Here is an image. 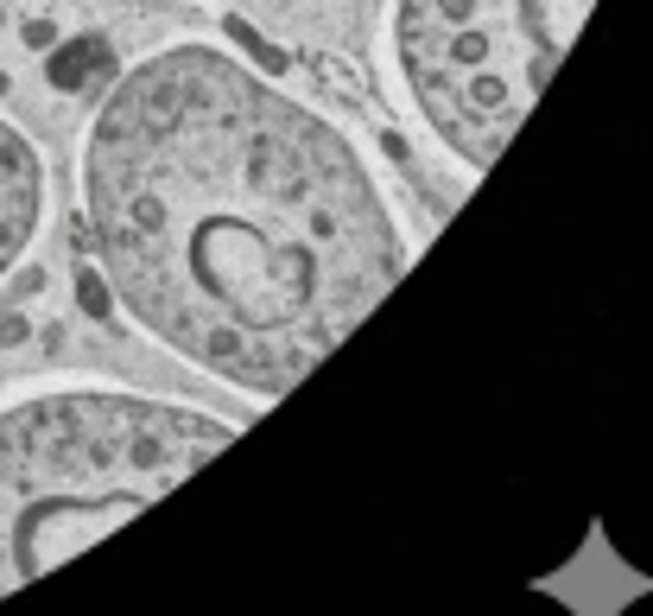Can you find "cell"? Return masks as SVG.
Wrapping results in <instances>:
<instances>
[{
	"instance_id": "obj_1",
	"label": "cell",
	"mask_w": 653,
	"mask_h": 616,
	"mask_svg": "<svg viewBox=\"0 0 653 616\" xmlns=\"http://www.w3.org/2000/svg\"><path fill=\"white\" fill-rule=\"evenodd\" d=\"M83 198L115 299L260 401L304 382L406 267L362 153L216 45H172L115 83Z\"/></svg>"
},
{
	"instance_id": "obj_2",
	"label": "cell",
	"mask_w": 653,
	"mask_h": 616,
	"mask_svg": "<svg viewBox=\"0 0 653 616\" xmlns=\"http://www.w3.org/2000/svg\"><path fill=\"white\" fill-rule=\"evenodd\" d=\"M235 438V419L57 387L0 413V597L152 509Z\"/></svg>"
},
{
	"instance_id": "obj_3",
	"label": "cell",
	"mask_w": 653,
	"mask_h": 616,
	"mask_svg": "<svg viewBox=\"0 0 653 616\" xmlns=\"http://www.w3.org/2000/svg\"><path fill=\"white\" fill-rule=\"evenodd\" d=\"M597 0H400L394 52L426 128L463 166H489Z\"/></svg>"
},
{
	"instance_id": "obj_4",
	"label": "cell",
	"mask_w": 653,
	"mask_h": 616,
	"mask_svg": "<svg viewBox=\"0 0 653 616\" xmlns=\"http://www.w3.org/2000/svg\"><path fill=\"white\" fill-rule=\"evenodd\" d=\"M39 210H45V166L25 147L20 128L0 121V280L25 255V242L39 230Z\"/></svg>"
},
{
	"instance_id": "obj_5",
	"label": "cell",
	"mask_w": 653,
	"mask_h": 616,
	"mask_svg": "<svg viewBox=\"0 0 653 616\" xmlns=\"http://www.w3.org/2000/svg\"><path fill=\"white\" fill-rule=\"evenodd\" d=\"M108 71V45L101 39H76V45H57L51 52V83L57 89H83L89 77H101Z\"/></svg>"
},
{
	"instance_id": "obj_6",
	"label": "cell",
	"mask_w": 653,
	"mask_h": 616,
	"mask_svg": "<svg viewBox=\"0 0 653 616\" xmlns=\"http://www.w3.org/2000/svg\"><path fill=\"white\" fill-rule=\"evenodd\" d=\"M76 299H83L89 318H108V306H115V299H108V280H101L96 267H83V274H76Z\"/></svg>"
}]
</instances>
